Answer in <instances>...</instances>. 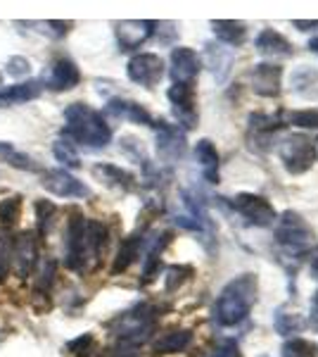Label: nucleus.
<instances>
[{
    "mask_svg": "<svg viewBox=\"0 0 318 357\" xmlns=\"http://www.w3.org/2000/svg\"><path fill=\"white\" fill-rule=\"evenodd\" d=\"M292 24L297 26L299 31H314V29H318V20H311V22H306V20H294Z\"/></svg>",
    "mask_w": 318,
    "mask_h": 357,
    "instance_id": "obj_38",
    "label": "nucleus"
},
{
    "mask_svg": "<svg viewBox=\"0 0 318 357\" xmlns=\"http://www.w3.org/2000/svg\"><path fill=\"white\" fill-rule=\"evenodd\" d=\"M13 264L19 274V279H29L31 272L38 264V243L33 234H22L17 236L13 245Z\"/></svg>",
    "mask_w": 318,
    "mask_h": 357,
    "instance_id": "obj_12",
    "label": "nucleus"
},
{
    "mask_svg": "<svg viewBox=\"0 0 318 357\" xmlns=\"http://www.w3.org/2000/svg\"><path fill=\"white\" fill-rule=\"evenodd\" d=\"M212 31L223 45H242L247 38L245 22H235V20H214Z\"/></svg>",
    "mask_w": 318,
    "mask_h": 357,
    "instance_id": "obj_22",
    "label": "nucleus"
},
{
    "mask_svg": "<svg viewBox=\"0 0 318 357\" xmlns=\"http://www.w3.org/2000/svg\"><path fill=\"white\" fill-rule=\"evenodd\" d=\"M287 124L302 126V129H318V110L306 107V110H294L287 114Z\"/></svg>",
    "mask_w": 318,
    "mask_h": 357,
    "instance_id": "obj_34",
    "label": "nucleus"
},
{
    "mask_svg": "<svg viewBox=\"0 0 318 357\" xmlns=\"http://www.w3.org/2000/svg\"><path fill=\"white\" fill-rule=\"evenodd\" d=\"M309 50H314V53L318 55V38H311V41H309Z\"/></svg>",
    "mask_w": 318,
    "mask_h": 357,
    "instance_id": "obj_41",
    "label": "nucleus"
},
{
    "mask_svg": "<svg viewBox=\"0 0 318 357\" xmlns=\"http://www.w3.org/2000/svg\"><path fill=\"white\" fill-rule=\"evenodd\" d=\"M107 112H109V114H114V117L131 119L133 124L154 126L152 114H150L143 105H138V102H133V100H121V98H117V100H109Z\"/></svg>",
    "mask_w": 318,
    "mask_h": 357,
    "instance_id": "obj_21",
    "label": "nucleus"
},
{
    "mask_svg": "<svg viewBox=\"0 0 318 357\" xmlns=\"http://www.w3.org/2000/svg\"><path fill=\"white\" fill-rule=\"evenodd\" d=\"M40 183L48 193L57 195V198H88L90 188L77 176H72L65 169H48L40 176Z\"/></svg>",
    "mask_w": 318,
    "mask_h": 357,
    "instance_id": "obj_7",
    "label": "nucleus"
},
{
    "mask_svg": "<svg viewBox=\"0 0 318 357\" xmlns=\"http://www.w3.org/2000/svg\"><path fill=\"white\" fill-rule=\"evenodd\" d=\"M195 160L200 162V169L209 183H218V151L209 138H200L195 143Z\"/></svg>",
    "mask_w": 318,
    "mask_h": 357,
    "instance_id": "obj_20",
    "label": "nucleus"
},
{
    "mask_svg": "<svg viewBox=\"0 0 318 357\" xmlns=\"http://www.w3.org/2000/svg\"><path fill=\"white\" fill-rule=\"evenodd\" d=\"M252 91L262 98H278L280 96V79L283 69L273 62H259L254 65L252 74Z\"/></svg>",
    "mask_w": 318,
    "mask_h": 357,
    "instance_id": "obj_11",
    "label": "nucleus"
},
{
    "mask_svg": "<svg viewBox=\"0 0 318 357\" xmlns=\"http://www.w3.org/2000/svg\"><path fill=\"white\" fill-rule=\"evenodd\" d=\"M276 241L292 255H306L314 241V229L306 224L299 212L285 210L276 224Z\"/></svg>",
    "mask_w": 318,
    "mask_h": 357,
    "instance_id": "obj_3",
    "label": "nucleus"
},
{
    "mask_svg": "<svg viewBox=\"0 0 318 357\" xmlns=\"http://www.w3.org/2000/svg\"><path fill=\"white\" fill-rule=\"evenodd\" d=\"M65 138H72V143H81L86 148H105L112 141V129L105 122L100 112L88 107L86 102H74L65 110Z\"/></svg>",
    "mask_w": 318,
    "mask_h": 357,
    "instance_id": "obj_2",
    "label": "nucleus"
},
{
    "mask_svg": "<svg viewBox=\"0 0 318 357\" xmlns=\"http://www.w3.org/2000/svg\"><path fill=\"white\" fill-rule=\"evenodd\" d=\"M292 89L297 96L316 100L318 98V72L311 67H299L297 72L292 74Z\"/></svg>",
    "mask_w": 318,
    "mask_h": 357,
    "instance_id": "obj_27",
    "label": "nucleus"
},
{
    "mask_svg": "<svg viewBox=\"0 0 318 357\" xmlns=\"http://www.w3.org/2000/svg\"><path fill=\"white\" fill-rule=\"evenodd\" d=\"M280 353H283V357H318V343L292 336L290 341L283 343Z\"/></svg>",
    "mask_w": 318,
    "mask_h": 357,
    "instance_id": "obj_29",
    "label": "nucleus"
},
{
    "mask_svg": "<svg viewBox=\"0 0 318 357\" xmlns=\"http://www.w3.org/2000/svg\"><path fill=\"white\" fill-rule=\"evenodd\" d=\"M190 343H193V331L178 329V331H169L161 338H157L152 345V350L159 355H173V353H183Z\"/></svg>",
    "mask_w": 318,
    "mask_h": 357,
    "instance_id": "obj_23",
    "label": "nucleus"
},
{
    "mask_svg": "<svg viewBox=\"0 0 318 357\" xmlns=\"http://www.w3.org/2000/svg\"><path fill=\"white\" fill-rule=\"evenodd\" d=\"M8 72L13 74V77H24V74L31 72V65H29L26 57H13V60L8 62Z\"/></svg>",
    "mask_w": 318,
    "mask_h": 357,
    "instance_id": "obj_36",
    "label": "nucleus"
},
{
    "mask_svg": "<svg viewBox=\"0 0 318 357\" xmlns=\"http://www.w3.org/2000/svg\"><path fill=\"white\" fill-rule=\"evenodd\" d=\"M278 155L283 160L285 172L292 176L304 174V172H309L311 167L316 165V146H314V141L304 134H292V136L283 138Z\"/></svg>",
    "mask_w": 318,
    "mask_h": 357,
    "instance_id": "obj_4",
    "label": "nucleus"
},
{
    "mask_svg": "<svg viewBox=\"0 0 318 357\" xmlns=\"http://www.w3.org/2000/svg\"><path fill=\"white\" fill-rule=\"evenodd\" d=\"M36 215H38V229L40 234L50 231V224L55 220V205L50 200H36Z\"/></svg>",
    "mask_w": 318,
    "mask_h": 357,
    "instance_id": "obj_35",
    "label": "nucleus"
},
{
    "mask_svg": "<svg viewBox=\"0 0 318 357\" xmlns=\"http://www.w3.org/2000/svg\"><path fill=\"white\" fill-rule=\"evenodd\" d=\"M230 207L240 217H245L247 224H252V227H271L278 220L276 207L269 203V198H264L259 193H238L230 200Z\"/></svg>",
    "mask_w": 318,
    "mask_h": 357,
    "instance_id": "obj_5",
    "label": "nucleus"
},
{
    "mask_svg": "<svg viewBox=\"0 0 318 357\" xmlns=\"http://www.w3.org/2000/svg\"><path fill=\"white\" fill-rule=\"evenodd\" d=\"M259 279L257 274L247 272L235 276L223 286L221 296L214 303V319L221 326H238L250 317L252 305L257 303Z\"/></svg>",
    "mask_w": 318,
    "mask_h": 357,
    "instance_id": "obj_1",
    "label": "nucleus"
},
{
    "mask_svg": "<svg viewBox=\"0 0 318 357\" xmlns=\"http://www.w3.org/2000/svg\"><path fill=\"white\" fill-rule=\"evenodd\" d=\"M169 100L176 114L178 124L186 129H195L198 126V107H195V86L193 84H173L169 89Z\"/></svg>",
    "mask_w": 318,
    "mask_h": 357,
    "instance_id": "obj_8",
    "label": "nucleus"
},
{
    "mask_svg": "<svg viewBox=\"0 0 318 357\" xmlns=\"http://www.w3.org/2000/svg\"><path fill=\"white\" fill-rule=\"evenodd\" d=\"M254 45H257V53L264 57H290L294 53V45L280 31H273V29H264L257 36Z\"/></svg>",
    "mask_w": 318,
    "mask_h": 357,
    "instance_id": "obj_19",
    "label": "nucleus"
},
{
    "mask_svg": "<svg viewBox=\"0 0 318 357\" xmlns=\"http://www.w3.org/2000/svg\"><path fill=\"white\" fill-rule=\"evenodd\" d=\"M0 162H8L10 167H17V169H26V172L36 169V165H33V160L29 158V155L19 153L13 146V143H5V141H0Z\"/></svg>",
    "mask_w": 318,
    "mask_h": 357,
    "instance_id": "obj_28",
    "label": "nucleus"
},
{
    "mask_svg": "<svg viewBox=\"0 0 318 357\" xmlns=\"http://www.w3.org/2000/svg\"><path fill=\"white\" fill-rule=\"evenodd\" d=\"M40 93H43V84L36 82V79L5 86V89H0V107H13L29 100H36Z\"/></svg>",
    "mask_w": 318,
    "mask_h": 357,
    "instance_id": "obj_18",
    "label": "nucleus"
},
{
    "mask_svg": "<svg viewBox=\"0 0 318 357\" xmlns=\"http://www.w3.org/2000/svg\"><path fill=\"white\" fill-rule=\"evenodd\" d=\"M214 357H242L240 345L228 338V341H223L216 350H214Z\"/></svg>",
    "mask_w": 318,
    "mask_h": 357,
    "instance_id": "obj_37",
    "label": "nucleus"
},
{
    "mask_svg": "<svg viewBox=\"0 0 318 357\" xmlns=\"http://www.w3.org/2000/svg\"><path fill=\"white\" fill-rule=\"evenodd\" d=\"M157 126V155L164 162H178L188 151L186 134L178 126L166 122H154Z\"/></svg>",
    "mask_w": 318,
    "mask_h": 357,
    "instance_id": "obj_9",
    "label": "nucleus"
},
{
    "mask_svg": "<svg viewBox=\"0 0 318 357\" xmlns=\"http://www.w3.org/2000/svg\"><path fill=\"white\" fill-rule=\"evenodd\" d=\"M84 227L86 220L81 215H74L67 229V267L72 272H84L86 260H84Z\"/></svg>",
    "mask_w": 318,
    "mask_h": 357,
    "instance_id": "obj_14",
    "label": "nucleus"
},
{
    "mask_svg": "<svg viewBox=\"0 0 318 357\" xmlns=\"http://www.w3.org/2000/svg\"><path fill=\"white\" fill-rule=\"evenodd\" d=\"M262 357H271V355H262Z\"/></svg>",
    "mask_w": 318,
    "mask_h": 357,
    "instance_id": "obj_42",
    "label": "nucleus"
},
{
    "mask_svg": "<svg viewBox=\"0 0 318 357\" xmlns=\"http://www.w3.org/2000/svg\"><path fill=\"white\" fill-rule=\"evenodd\" d=\"M107 245V229L105 224L100 222H86L84 227V260H86V269L88 267H97L102 257V250Z\"/></svg>",
    "mask_w": 318,
    "mask_h": 357,
    "instance_id": "obj_15",
    "label": "nucleus"
},
{
    "mask_svg": "<svg viewBox=\"0 0 318 357\" xmlns=\"http://www.w3.org/2000/svg\"><path fill=\"white\" fill-rule=\"evenodd\" d=\"M273 326L280 336H292V333H299L304 329L306 321L297 310H290L287 305H280V307L273 312Z\"/></svg>",
    "mask_w": 318,
    "mask_h": 357,
    "instance_id": "obj_25",
    "label": "nucleus"
},
{
    "mask_svg": "<svg viewBox=\"0 0 318 357\" xmlns=\"http://www.w3.org/2000/svg\"><path fill=\"white\" fill-rule=\"evenodd\" d=\"M154 26H157V22H150V20L117 22V24H114V33H117L119 48L121 50L141 48V45L154 33Z\"/></svg>",
    "mask_w": 318,
    "mask_h": 357,
    "instance_id": "obj_10",
    "label": "nucleus"
},
{
    "mask_svg": "<svg viewBox=\"0 0 318 357\" xmlns=\"http://www.w3.org/2000/svg\"><path fill=\"white\" fill-rule=\"evenodd\" d=\"M311 279L318 281V248L314 252V260H311Z\"/></svg>",
    "mask_w": 318,
    "mask_h": 357,
    "instance_id": "obj_40",
    "label": "nucleus"
},
{
    "mask_svg": "<svg viewBox=\"0 0 318 357\" xmlns=\"http://www.w3.org/2000/svg\"><path fill=\"white\" fill-rule=\"evenodd\" d=\"M93 174L100 178L105 186H112V188H121V191H129L133 188V174H129L126 169L121 167H114V165H95L93 167Z\"/></svg>",
    "mask_w": 318,
    "mask_h": 357,
    "instance_id": "obj_24",
    "label": "nucleus"
},
{
    "mask_svg": "<svg viewBox=\"0 0 318 357\" xmlns=\"http://www.w3.org/2000/svg\"><path fill=\"white\" fill-rule=\"evenodd\" d=\"M141 245H143L141 236H129V238L121 241L119 252H117V257H114V262H112V274L126 272V269H129L131 264L136 262L138 252H141Z\"/></svg>",
    "mask_w": 318,
    "mask_h": 357,
    "instance_id": "obj_26",
    "label": "nucleus"
},
{
    "mask_svg": "<svg viewBox=\"0 0 318 357\" xmlns=\"http://www.w3.org/2000/svg\"><path fill=\"white\" fill-rule=\"evenodd\" d=\"M193 274H195V269L190 267V264H173V267H169V272H166V291L181 289Z\"/></svg>",
    "mask_w": 318,
    "mask_h": 357,
    "instance_id": "obj_32",
    "label": "nucleus"
},
{
    "mask_svg": "<svg viewBox=\"0 0 318 357\" xmlns=\"http://www.w3.org/2000/svg\"><path fill=\"white\" fill-rule=\"evenodd\" d=\"M53 155L57 158V162H62L65 167H81V158L77 153V148H74L72 141H67V138H57V141L53 143Z\"/></svg>",
    "mask_w": 318,
    "mask_h": 357,
    "instance_id": "obj_30",
    "label": "nucleus"
},
{
    "mask_svg": "<svg viewBox=\"0 0 318 357\" xmlns=\"http://www.w3.org/2000/svg\"><path fill=\"white\" fill-rule=\"evenodd\" d=\"M311 326L318 329V289L314 296H311Z\"/></svg>",
    "mask_w": 318,
    "mask_h": 357,
    "instance_id": "obj_39",
    "label": "nucleus"
},
{
    "mask_svg": "<svg viewBox=\"0 0 318 357\" xmlns=\"http://www.w3.org/2000/svg\"><path fill=\"white\" fill-rule=\"evenodd\" d=\"M200 74V57L193 48L178 45L171 50V79L173 84H193Z\"/></svg>",
    "mask_w": 318,
    "mask_h": 357,
    "instance_id": "obj_13",
    "label": "nucleus"
},
{
    "mask_svg": "<svg viewBox=\"0 0 318 357\" xmlns=\"http://www.w3.org/2000/svg\"><path fill=\"white\" fill-rule=\"evenodd\" d=\"M67 350L74 357H90V355L95 353V336H93V333H84V336L69 341Z\"/></svg>",
    "mask_w": 318,
    "mask_h": 357,
    "instance_id": "obj_33",
    "label": "nucleus"
},
{
    "mask_svg": "<svg viewBox=\"0 0 318 357\" xmlns=\"http://www.w3.org/2000/svg\"><path fill=\"white\" fill-rule=\"evenodd\" d=\"M79 82H81L79 67L74 65L72 60H57V62H53V67H50L48 79H45V86H48L50 91L62 93V91L74 89Z\"/></svg>",
    "mask_w": 318,
    "mask_h": 357,
    "instance_id": "obj_17",
    "label": "nucleus"
},
{
    "mask_svg": "<svg viewBox=\"0 0 318 357\" xmlns=\"http://www.w3.org/2000/svg\"><path fill=\"white\" fill-rule=\"evenodd\" d=\"M22 212V195H10V198L0 200V224L3 227H13L19 220Z\"/></svg>",
    "mask_w": 318,
    "mask_h": 357,
    "instance_id": "obj_31",
    "label": "nucleus"
},
{
    "mask_svg": "<svg viewBox=\"0 0 318 357\" xmlns=\"http://www.w3.org/2000/svg\"><path fill=\"white\" fill-rule=\"evenodd\" d=\"M233 50L225 48L223 43H207L205 45V60L207 67H209L212 77L216 79L218 84H223L230 74V67H233Z\"/></svg>",
    "mask_w": 318,
    "mask_h": 357,
    "instance_id": "obj_16",
    "label": "nucleus"
},
{
    "mask_svg": "<svg viewBox=\"0 0 318 357\" xmlns=\"http://www.w3.org/2000/svg\"><path fill=\"white\" fill-rule=\"evenodd\" d=\"M126 74L133 84L143 86V89H154L161 77H164V60L154 53H141L133 55L126 67Z\"/></svg>",
    "mask_w": 318,
    "mask_h": 357,
    "instance_id": "obj_6",
    "label": "nucleus"
}]
</instances>
